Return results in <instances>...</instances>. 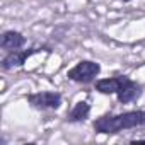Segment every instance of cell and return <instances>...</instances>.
<instances>
[{
  "instance_id": "obj_1",
  "label": "cell",
  "mask_w": 145,
  "mask_h": 145,
  "mask_svg": "<svg viewBox=\"0 0 145 145\" xmlns=\"http://www.w3.org/2000/svg\"><path fill=\"white\" fill-rule=\"evenodd\" d=\"M143 125H145V111L137 109V111H126L121 114L101 116L94 121V130L96 133L114 135L123 130H131V128L143 126Z\"/></svg>"
},
{
  "instance_id": "obj_2",
  "label": "cell",
  "mask_w": 145,
  "mask_h": 145,
  "mask_svg": "<svg viewBox=\"0 0 145 145\" xmlns=\"http://www.w3.org/2000/svg\"><path fill=\"white\" fill-rule=\"evenodd\" d=\"M99 72H101V65L97 61L82 60L67 72V77L74 82H79V84H91L96 80Z\"/></svg>"
},
{
  "instance_id": "obj_3",
  "label": "cell",
  "mask_w": 145,
  "mask_h": 145,
  "mask_svg": "<svg viewBox=\"0 0 145 145\" xmlns=\"http://www.w3.org/2000/svg\"><path fill=\"white\" fill-rule=\"evenodd\" d=\"M27 103L36 109H58L61 106V96L55 91H41L29 94Z\"/></svg>"
},
{
  "instance_id": "obj_4",
  "label": "cell",
  "mask_w": 145,
  "mask_h": 145,
  "mask_svg": "<svg viewBox=\"0 0 145 145\" xmlns=\"http://www.w3.org/2000/svg\"><path fill=\"white\" fill-rule=\"evenodd\" d=\"M39 51H43V50L41 48H29V50H14V51H9L4 56V60H2V68L4 70H12L16 67H22L31 55L39 53Z\"/></svg>"
},
{
  "instance_id": "obj_5",
  "label": "cell",
  "mask_w": 145,
  "mask_h": 145,
  "mask_svg": "<svg viewBox=\"0 0 145 145\" xmlns=\"http://www.w3.org/2000/svg\"><path fill=\"white\" fill-rule=\"evenodd\" d=\"M140 94H142V87H140L137 82H133L130 77L121 75V86H120V89H118V92H116L118 101H120L121 104H128V103L138 99Z\"/></svg>"
},
{
  "instance_id": "obj_6",
  "label": "cell",
  "mask_w": 145,
  "mask_h": 145,
  "mask_svg": "<svg viewBox=\"0 0 145 145\" xmlns=\"http://www.w3.org/2000/svg\"><path fill=\"white\" fill-rule=\"evenodd\" d=\"M26 43V38L19 33V31H5L0 38V46H2L4 51H14V50H19L22 48Z\"/></svg>"
},
{
  "instance_id": "obj_7",
  "label": "cell",
  "mask_w": 145,
  "mask_h": 145,
  "mask_svg": "<svg viewBox=\"0 0 145 145\" xmlns=\"http://www.w3.org/2000/svg\"><path fill=\"white\" fill-rule=\"evenodd\" d=\"M91 114V106L89 103L86 101H79L74 108H72V111L68 113L67 116V121L68 123H79V121H86Z\"/></svg>"
},
{
  "instance_id": "obj_8",
  "label": "cell",
  "mask_w": 145,
  "mask_h": 145,
  "mask_svg": "<svg viewBox=\"0 0 145 145\" xmlns=\"http://www.w3.org/2000/svg\"><path fill=\"white\" fill-rule=\"evenodd\" d=\"M121 86V75L120 77H109V79H101L96 82V91L101 94H116Z\"/></svg>"
},
{
  "instance_id": "obj_9",
  "label": "cell",
  "mask_w": 145,
  "mask_h": 145,
  "mask_svg": "<svg viewBox=\"0 0 145 145\" xmlns=\"http://www.w3.org/2000/svg\"><path fill=\"white\" fill-rule=\"evenodd\" d=\"M121 2H130V0H121Z\"/></svg>"
}]
</instances>
